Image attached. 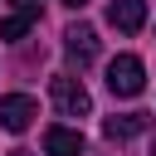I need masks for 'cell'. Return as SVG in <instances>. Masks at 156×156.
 <instances>
[{
    "mask_svg": "<svg viewBox=\"0 0 156 156\" xmlns=\"http://www.w3.org/2000/svg\"><path fill=\"white\" fill-rule=\"evenodd\" d=\"M63 54H68V63L88 68V63L98 58V29H93V24H68V29H63Z\"/></svg>",
    "mask_w": 156,
    "mask_h": 156,
    "instance_id": "4",
    "label": "cell"
},
{
    "mask_svg": "<svg viewBox=\"0 0 156 156\" xmlns=\"http://www.w3.org/2000/svg\"><path fill=\"white\" fill-rule=\"evenodd\" d=\"M107 24L122 29V34H136L146 24V0H112L107 5Z\"/></svg>",
    "mask_w": 156,
    "mask_h": 156,
    "instance_id": "5",
    "label": "cell"
},
{
    "mask_svg": "<svg viewBox=\"0 0 156 156\" xmlns=\"http://www.w3.org/2000/svg\"><path fill=\"white\" fill-rule=\"evenodd\" d=\"M151 156H156V141H151Z\"/></svg>",
    "mask_w": 156,
    "mask_h": 156,
    "instance_id": "12",
    "label": "cell"
},
{
    "mask_svg": "<svg viewBox=\"0 0 156 156\" xmlns=\"http://www.w3.org/2000/svg\"><path fill=\"white\" fill-rule=\"evenodd\" d=\"M63 5H68V10H83V5H88V0H63Z\"/></svg>",
    "mask_w": 156,
    "mask_h": 156,
    "instance_id": "10",
    "label": "cell"
},
{
    "mask_svg": "<svg viewBox=\"0 0 156 156\" xmlns=\"http://www.w3.org/2000/svg\"><path fill=\"white\" fill-rule=\"evenodd\" d=\"M10 5H15V10H29V15H39V5H44V0H10Z\"/></svg>",
    "mask_w": 156,
    "mask_h": 156,
    "instance_id": "9",
    "label": "cell"
},
{
    "mask_svg": "<svg viewBox=\"0 0 156 156\" xmlns=\"http://www.w3.org/2000/svg\"><path fill=\"white\" fill-rule=\"evenodd\" d=\"M136 132H146V112H122V117H107L102 122V136L107 141H127Z\"/></svg>",
    "mask_w": 156,
    "mask_h": 156,
    "instance_id": "7",
    "label": "cell"
},
{
    "mask_svg": "<svg viewBox=\"0 0 156 156\" xmlns=\"http://www.w3.org/2000/svg\"><path fill=\"white\" fill-rule=\"evenodd\" d=\"M44 156H83V132L78 127H49L44 132Z\"/></svg>",
    "mask_w": 156,
    "mask_h": 156,
    "instance_id": "6",
    "label": "cell"
},
{
    "mask_svg": "<svg viewBox=\"0 0 156 156\" xmlns=\"http://www.w3.org/2000/svg\"><path fill=\"white\" fill-rule=\"evenodd\" d=\"M107 88H112V98H136V93L146 88L141 58H136V54H117V58L107 63Z\"/></svg>",
    "mask_w": 156,
    "mask_h": 156,
    "instance_id": "2",
    "label": "cell"
},
{
    "mask_svg": "<svg viewBox=\"0 0 156 156\" xmlns=\"http://www.w3.org/2000/svg\"><path fill=\"white\" fill-rule=\"evenodd\" d=\"M10 156H34V151H10Z\"/></svg>",
    "mask_w": 156,
    "mask_h": 156,
    "instance_id": "11",
    "label": "cell"
},
{
    "mask_svg": "<svg viewBox=\"0 0 156 156\" xmlns=\"http://www.w3.org/2000/svg\"><path fill=\"white\" fill-rule=\"evenodd\" d=\"M49 98H54V107H58L63 117H88V112H93V98H88L83 78H73V73L49 78Z\"/></svg>",
    "mask_w": 156,
    "mask_h": 156,
    "instance_id": "1",
    "label": "cell"
},
{
    "mask_svg": "<svg viewBox=\"0 0 156 156\" xmlns=\"http://www.w3.org/2000/svg\"><path fill=\"white\" fill-rule=\"evenodd\" d=\"M34 117H39V102L29 93H5L0 98V127L5 132H29Z\"/></svg>",
    "mask_w": 156,
    "mask_h": 156,
    "instance_id": "3",
    "label": "cell"
},
{
    "mask_svg": "<svg viewBox=\"0 0 156 156\" xmlns=\"http://www.w3.org/2000/svg\"><path fill=\"white\" fill-rule=\"evenodd\" d=\"M34 20H39V15H29V10L5 15V20H0V39H10V44H15V39H24V34L34 29Z\"/></svg>",
    "mask_w": 156,
    "mask_h": 156,
    "instance_id": "8",
    "label": "cell"
}]
</instances>
